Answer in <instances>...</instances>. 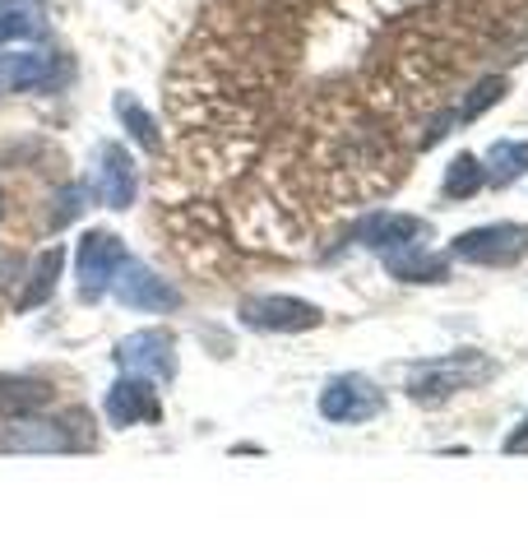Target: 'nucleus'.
<instances>
[{
	"mask_svg": "<svg viewBox=\"0 0 528 556\" xmlns=\"http://www.w3.org/2000/svg\"><path fill=\"white\" fill-rule=\"evenodd\" d=\"M84 200H88V186H65L56 200H51V228H65L70 218L84 214Z\"/></svg>",
	"mask_w": 528,
	"mask_h": 556,
	"instance_id": "21",
	"label": "nucleus"
},
{
	"mask_svg": "<svg viewBox=\"0 0 528 556\" xmlns=\"http://www.w3.org/2000/svg\"><path fill=\"white\" fill-rule=\"evenodd\" d=\"M0 218H5V190H0Z\"/></svg>",
	"mask_w": 528,
	"mask_h": 556,
	"instance_id": "23",
	"label": "nucleus"
},
{
	"mask_svg": "<svg viewBox=\"0 0 528 556\" xmlns=\"http://www.w3.org/2000/svg\"><path fill=\"white\" fill-rule=\"evenodd\" d=\"M51 79H56V56H47V51H0V93L47 89Z\"/></svg>",
	"mask_w": 528,
	"mask_h": 556,
	"instance_id": "12",
	"label": "nucleus"
},
{
	"mask_svg": "<svg viewBox=\"0 0 528 556\" xmlns=\"http://www.w3.org/2000/svg\"><path fill=\"white\" fill-rule=\"evenodd\" d=\"M385 269H390L399 283H445L450 260L445 255H431L427 247H413V251L385 255Z\"/></svg>",
	"mask_w": 528,
	"mask_h": 556,
	"instance_id": "15",
	"label": "nucleus"
},
{
	"mask_svg": "<svg viewBox=\"0 0 528 556\" xmlns=\"http://www.w3.org/2000/svg\"><path fill=\"white\" fill-rule=\"evenodd\" d=\"M51 390L47 380L38 376H0V417H33L51 404Z\"/></svg>",
	"mask_w": 528,
	"mask_h": 556,
	"instance_id": "13",
	"label": "nucleus"
},
{
	"mask_svg": "<svg viewBox=\"0 0 528 556\" xmlns=\"http://www.w3.org/2000/svg\"><path fill=\"white\" fill-rule=\"evenodd\" d=\"M130 260L126 241L116 232H88L75 251V278H79V298L84 302H98L102 292H112L121 265Z\"/></svg>",
	"mask_w": 528,
	"mask_h": 556,
	"instance_id": "2",
	"label": "nucleus"
},
{
	"mask_svg": "<svg viewBox=\"0 0 528 556\" xmlns=\"http://www.w3.org/2000/svg\"><path fill=\"white\" fill-rule=\"evenodd\" d=\"M5 450H20V455H56V450H75V437L56 422V417H10L5 437H0Z\"/></svg>",
	"mask_w": 528,
	"mask_h": 556,
	"instance_id": "11",
	"label": "nucleus"
},
{
	"mask_svg": "<svg viewBox=\"0 0 528 556\" xmlns=\"http://www.w3.org/2000/svg\"><path fill=\"white\" fill-rule=\"evenodd\" d=\"M116 116H121V126L135 135V144H139V149H149V153H153L158 144H163V135H158V121H153L144 108H139L130 93H116Z\"/></svg>",
	"mask_w": 528,
	"mask_h": 556,
	"instance_id": "18",
	"label": "nucleus"
},
{
	"mask_svg": "<svg viewBox=\"0 0 528 556\" xmlns=\"http://www.w3.org/2000/svg\"><path fill=\"white\" fill-rule=\"evenodd\" d=\"M320 320H325L320 306L288 298V292H264V298L241 302V325L264 329V334H302V329H315Z\"/></svg>",
	"mask_w": 528,
	"mask_h": 556,
	"instance_id": "4",
	"label": "nucleus"
},
{
	"mask_svg": "<svg viewBox=\"0 0 528 556\" xmlns=\"http://www.w3.org/2000/svg\"><path fill=\"white\" fill-rule=\"evenodd\" d=\"M47 33L42 0H0V42H28Z\"/></svg>",
	"mask_w": 528,
	"mask_h": 556,
	"instance_id": "14",
	"label": "nucleus"
},
{
	"mask_svg": "<svg viewBox=\"0 0 528 556\" xmlns=\"http://www.w3.org/2000/svg\"><path fill=\"white\" fill-rule=\"evenodd\" d=\"M450 255L464 260V265H515V260L528 255V228H519V223H487V228L454 237Z\"/></svg>",
	"mask_w": 528,
	"mask_h": 556,
	"instance_id": "3",
	"label": "nucleus"
},
{
	"mask_svg": "<svg viewBox=\"0 0 528 556\" xmlns=\"http://www.w3.org/2000/svg\"><path fill=\"white\" fill-rule=\"evenodd\" d=\"M505 89H510V84L501 79V75H491V79H482L478 84V89H473L464 102H460V108H454V116L450 121H478L487 108H496V102L505 98Z\"/></svg>",
	"mask_w": 528,
	"mask_h": 556,
	"instance_id": "20",
	"label": "nucleus"
},
{
	"mask_svg": "<svg viewBox=\"0 0 528 556\" xmlns=\"http://www.w3.org/2000/svg\"><path fill=\"white\" fill-rule=\"evenodd\" d=\"M482 181H487L482 163L473 159V153H460V159L445 167V186H440V190H445L450 200H468V195H478V190H482Z\"/></svg>",
	"mask_w": 528,
	"mask_h": 556,
	"instance_id": "19",
	"label": "nucleus"
},
{
	"mask_svg": "<svg viewBox=\"0 0 528 556\" xmlns=\"http://www.w3.org/2000/svg\"><path fill=\"white\" fill-rule=\"evenodd\" d=\"M496 376V362L487 353H450V357H431V362H417L408 371V394L417 404H445V399L464 394V390H478Z\"/></svg>",
	"mask_w": 528,
	"mask_h": 556,
	"instance_id": "1",
	"label": "nucleus"
},
{
	"mask_svg": "<svg viewBox=\"0 0 528 556\" xmlns=\"http://www.w3.org/2000/svg\"><path fill=\"white\" fill-rule=\"evenodd\" d=\"M380 408H385V394L366 376H334L320 390V413L339 427L372 422V417H380Z\"/></svg>",
	"mask_w": 528,
	"mask_h": 556,
	"instance_id": "5",
	"label": "nucleus"
},
{
	"mask_svg": "<svg viewBox=\"0 0 528 556\" xmlns=\"http://www.w3.org/2000/svg\"><path fill=\"white\" fill-rule=\"evenodd\" d=\"M61 260H65V251H61V247H47L38 260H33L28 283L20 288V298H14V306H20V311L47 306V302H51V292H56V278H61Z\"/></svg>",
	"mask_w": 528,
	"mask_h": 556,
	"instance_id": "16",
	"label": "nucleus"
},
{
	"mask_svg": "<svg viewBox=\"0 0 528 556\" xmlns=\"http://www.w3.org/2000/svg\"><path fill=\"white\" fill-rule=\"evenodd\" d=\"M352 237H357L366 251H376V255H399V251L427 247L431 223L417 218V214H366L357 228H352Z\"/></svg>",
	"mask_w": 528,
	"mask_h": 556,
	"instance_id": "6",
	"label": "nucleus"
},
{
	"mask_svg": "<svg viewBox=\"0 0 528 556\" xmlns=\"http://www.w3.org/2000/svg\"><path fill=\"white\" fill-rule=\"evenodd\" d=\"M93 190L108 208H130V200H135V163L112 139H102L93 149Z\"/></svg>",
	"mask_w": 528,
	"mask_h": 556,
	"instance_id": "9",
	"label": "nucleus"
},
{
	"mask_svg": "<svg viewBox=\"0 0 528 556\" xmlns=\"http://www.w3.org/2000/svg\"><path fill=\"white\" fill-rule=\"evenodd\" d=\"M112 292L121 298V306H130V311H176L181 306V292H176L167 278H158L149 265H139V260H126L116 274V283Z\"/></svg>",
	"mask_w": 528,
	"mask_h": 556,
	"instance_id": "8",
	"label": "nucleus"
},
{
	"mask_svg": "<svg viewBox=\"0 0 528 556\" xmlns=\"http://www.w3.org/2000/svg\"><path fill=\"white\" fill-rule=\"evenodd\" d=\"M505 450H528V417H524V427L515 431V437L505 441Z\"/></svg>",
	"mask_w": 528,
	"mask_h": 556,
	"instance_id": "22",
	"label": "nucleus"
},
{
	"mask_svg": "<svg viewBox=\"0 0 528 556\" xmlns=\"http://www.w3.org/2000/svg\"><path fill=\"white\" fill-rule=\"evenodd\" d=\"M482 172H487L491 186L519 181L528 172V144H524V139H496V144L487 149V159H482Z\"/></svg>",
	"mask_w": 528,
	"mask_h": 556,
	"instance_id": "17",
	"label": "nucleus"
},
{
	"mask_svg": "<svg viewBox=\"0 0 528 556\" xmlns=\"http://www.w3.org/2000/svg\"><path fill=\"white\" fill-rule=\"evenodd\" d=\"M163 404H158V390L144 376H121L108 390V422L112 427H139V422H158Z\"/></svg>",
	"mask_w": 528,
	"mask_h": 556,
	"instance_id": "10",
	"label": "nucleus"
},
{
	"mask_svg": "<svg viewBox=\"0 0 528 556\" xmlns=\"http://www.w3.org/2000/svg\"><path fill=\"white\" fill-rule=\"evenodd\" d=\"M116 357L130 376H153V380L176 376V339L167 329H135L130 339H121Z\"/></svg>",
	"mask_w": 528,
	"mask_h": 556,
	"instance_id": "7",
	"label": "nucleus"
}]
</instances>
